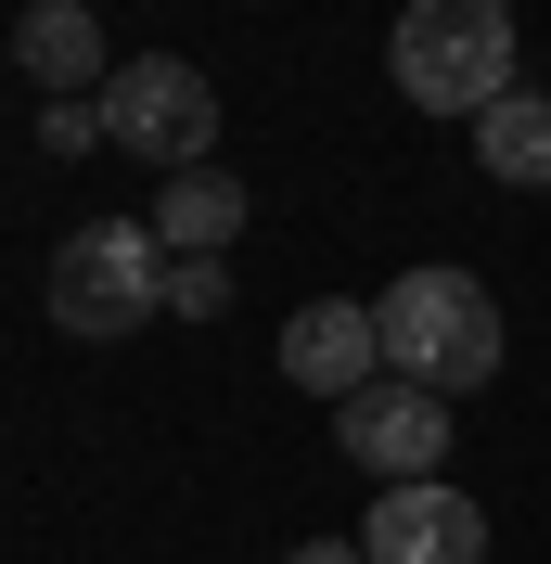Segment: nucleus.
<instances>
[{
    "instance_id": "obj_5",
    "label": "nucleus",
    "mask_w": 551,
    "mask_h": 564,
    "mask_svg": "<svg viewBox=\"0 0 551 564\" xmlns=\"http://www.w3.org/2000/svg\"><path fill=\"white\" fill-rule=\"evenodd\" d=\"M334 449L359 462L372 488H423V475H449V398L385 372V386H359V398L334 411Z\"/></svg>"
},
{
    "instance_id": "obj_8",
    "label": "nucleus",
    "mask_w": 551,
    "mask_h": 564,
    "mask_svg": "<svg viewBox=\"0 0 551 564\" xmlns=\"http://www.w3.org/2000/svg\"><path fill=\"white\" fill-rule=\"evenodd\" d=\"M13 52H26V77H39V90H65V104H104V77H116L90 0H39L26 26H13Z\"/></svg>"
},
{
    "instance_id": "obj_10",
    "label": "nucleus",
    "mask_w": 551,
    "mask_h": 564,
    "mask_svg": "<svg viewBox=\"0 0 551 564\" xmlns=\"http://www.w3.org/2000/svg\"><path fill=\"white\" fill-rule=\"evenodd\" d=\"M475 167L514 180V193H551V90H514V104L475 116Z\"/></svg>"
},
{
    "instance_id": "obj_13",
    "label": "nucleus",
    "mask_w": 551,
    "mask_h": 564,
    "mask_svg": "<svg viewBox=\"0 0 551 564\" xmlns=\"http://www.w3.org/2000/svg\"><path fill=\"white\" fill-rule=\"evenodd\" d=\"M282 564H372V552H359V539H295Z\"/></svg>"
},
{
    "instance_id": "obj_7",
    "label": "nucleus",
    "mask_w": 551,
    "mask_h": 564,
    "mask_svg": "<svg viewBox=\"0 0 551 564\" xmlns=\"http://www.w3.org/2000/svg\"><path fill=\"white\" fill-rule=\"evenodd\" d=\"M359 552H372V564H487V513L449 488V475H423V488H385L372 500Z\"/></svg>"
},
{
    "instance_id": "obj_12",
    "label": "nucleus",
    "mask_w": 551,
    "mask_h": 564,
    "mask_svg": "<svg viewBox=\"0 0 551 564\" xmlns=\"http://www.w3.org/2000/svg\"><path fill=\"white\" fill-rule=\"evenodd\" d=\"M39 154H104V104H52L39 116Z\"/></svg>"
},
{
    "instance_id": "obj_2",
    "label": "nucleus",
    "mask_w": 551,
    "mask_h": 564,
    "mask_svg": "<svg viewBox=\"0 0 551 564\" xmlns=\"http://www.w3.org/2000/svg\"><path fill=\"white\" fill-rule=\"evenodd\" d=\"M372 334H385V372L436 398H475L500 372V295L475 270H398L372 295Z\"/></svg>"
},
{
    "instance_id": "obj_3",
    "label": "nucleus",
    "mask_w": 551,
    "mask_h": 564,
    "mask_svg": "<svg viewBox=\"0 0 551 564\" xmlns=\"http://www.w3.org/2000/svg\"><path fill=\"white\" fill-rule=\"evenodd\" d=\"M385 65L411 90L423 116H462L475 129L487 104H514V0H411L398 26H385Z\"/></svg>"
},
{
    "instance_id": "obj_9",
    "label": "nucleus",
    "mask_w": 551,
    "mask_h": 564,
    "mask_svg": "<svg viewBox=\"0 0 551 564\" xmlns=\"http://www.w3.org/2000/svg\"><path fill=\"white\" fill-rule=\"evenodd\" d=\"M231 231H244V180L231 167H180L154 193V245L168 257H231Z\"/></svg>"
},
{
    "instance_id": "obj_6",
    "label": "nucleus",
    "mask_w": 551,
    "mask_h": 564,
    "mask_svg": "<svg viewBox=\"0 0 551 564\" xmlns=\"http://www.w3.org/2000/svg\"><path fill=\"white\" fill-rule=\"evenodd\" d=\"M282 386H309V398H359V386H385V334H372V308L359 295H309V308L282 321Z\"/></svg>"
},
{
    "instance_id": "obj_1",
    "label": "nucleus",
    "mask_w": 551,
    "mask_h": 564,
    "mask_svg": "<svg viewBox=\"0 0 551 564\" xmlns=\"http://www.w3.org/2000/svg\"><path fill=\"white\" fill-rule=\"evenodd\" d=\"M168 270L180 257L154 245V218H77L65 245H52V270H39V308L77 347H116L141 321H168Z\"/></svg>"
},
{
    "instance_id": "obj_14",
    "label": "nucleus",
    "mask_w": 551,
    "mask_h": 564,
    "mask_svg": "<svg viewBox=\"0 0 551 564\" xmlns=\"http://www.w3.org/2000/svg\"><path fill=\"white\" fill-rule=\"evenodd\" d=\"M0 52H13V39H0Z\"/></svg>"
},
{
    "instance_id": "obj_4",
    "label": "nucleus",
    "mask_w": 551,
    "mask_h": 564,
    "mask_svg": "<svg viewBox=\"0 0 551 564\" xmlns=\"http://www.w3.org/2000/svg\"><path fill=\"white\" fill-rule=\"evenodd\" d=\"M206 141H218V90L180 52H129V65L104 77V154H141V167H206Z\"/></svg>"
},
{
    "instance_id": "obj_11",
    "label": "nucleus",
    "mask_w": 551,
    "mask_h": 564,
    "mask_svg": "<svg viewBox=\"0 0 551 564\" xmlns=\"http://www.w3.org/2000/svg\"><path fill=\"white\" fill-rule=\"evenodd\" d=\"M231 308V270H218V257H180L168 270V321H218Z\"/></svg>"
}]
</instances>
